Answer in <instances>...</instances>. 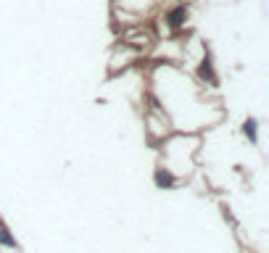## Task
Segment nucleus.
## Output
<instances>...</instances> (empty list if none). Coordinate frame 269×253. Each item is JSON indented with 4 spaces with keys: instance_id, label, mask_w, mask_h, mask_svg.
<instances>
[{
    "instance_id": "nucleus-4",
    "label": "nucleus",
    "mask_w": 269,
    "mask_h": 253,
    "mask_svg": "<svg viewBox=\"0 0 269 253\" xmlns=\"http://www.w3.org/2000/svg\"><path fill=\"white\" fill-rule=\"evenodd\" d=\"M201 77H203V79H208V82H216L214 69H211V61H208V58H203V63H201Z\"/></svg>"
},
{
    "instance_id": "nucleus-5",
    "label": "nucleus",
    "mask_w": 269,
    "mask_h": 253,
    "mask_svg": "<svg viewBox=\"0 0 269 253\" xmlns=\"http://www.w3.org/2000/svg\"><path fill=\"white\" fill-rule=\"evenodd\" d=\"M0 245H8V248H14V245H16V240L11 237V232L5 230V227H0Z\"/></svg>"
},
{
    "instance_id": "nucleus-2",
    "label": "nucleus",
    "mask_w": 269,
    "mask_h": 253,
    "mask_svg": "<svg viewBox=\"0 0 269 253\" xmlns=\"http://www.w3.org/2000/svg\"><path fill=\"white\" fill-rule=\"evenodd\" d=\"M256 127H259V124H256V119H248L246 124H243V132L251 137V142H259V132H256Z\"/></svg>"
},
{
    "instance_id": "nucleus-1",
    "label": "nucleus",
    "mask_w": 269,
    "mask_h": 253,
    "mask_svg": "<svg viewBox=\"0 0 269 253\" xmlns=\"http://www.w3.org/2000/svg\"><path fill=\"white\" fill-rule=\"evenodd\" d=\"M182 21H185V5H177V8L169 14V27H182Z\"/></svg>"
},
{
    "instance_id": "nucleus-3",
    "label": "nucleus",
    "mask_w": 269,
    "mask_h": 253,
    "mask_svg": "<svg viewBox=\"0 0 269 253\" xmlns=\"http://www.w3.org/2000/svg\"><path fill=\"white\" fill-rule=\"evenodd\" d=\"M156 185H159V187H172L174 185V177L169 172H156Z\"/></svg>"
}]
</instances>
